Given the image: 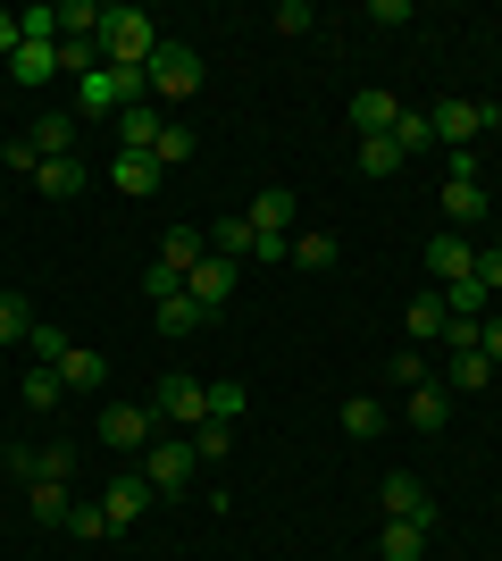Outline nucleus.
I'll return each instance as SVG.
<instances>
[{
  "mask_svg": "<svg viewBox=\"0 0 502 561\" xmlns=\"http://www.w3.org/2000/svg\"><path fill=\"white\" fill-rule=\"evenodd\" d=\"M444 218H453V234L486 227V218H494V202H486V185H469V176H444Z\"/></svg>",
  "mask_w": 502,
  "mask_h": 561,
  "instance_id": "12",
  "label": "nucleus"
},
{
  "mask_svg": "<svg viewBox=\"0 0 502 561\" xmlns=\"http://www.w3.org/2000/svg\"><path fill=\"white\" fill-rule=\"evenodd\" d=\"M252 227H260V234H293V193L285 185L252 193Z\"/></svg>",
  "mask_w": 502,
  "mask_h": 561,
  "instance_id": "22",
  "label": "nucleus"
},
{
  "mask_svg": "<svg viewBox=\"0 0 502 561\" xmlns=\"http://www.w3.org/2000/svg\"><path fill=\"white\" fill-rule=\"evenodd\" d=\"M0 478H17V486H34V445H9V461H0Z\"/></svg>",
  "mask_w": 502,
  "mask_h": 561,
  "instance_id": "45",
  "label": "nucleus"
},
{
  "mask_svg": "<svg viewBox=\"0 0 502 561\" xmlns=\"http://www.w3.org/2000/svg\"><path fill=\"white\" fill-rule=\"evenodd\" d=\"M385 377H394V386H402V394H410V386H428V360H419V344H410L402 360H385Z\"/></svg>",
  "mask_w": 502,
  "mask_h": 561,
  "instance_id": "41",
  "label": "nucleus"
},
{
  "mask_svg": "<svg viewBox=\"0 0 502 561\" xmlns=\"http://www.w3.org/2000/svg\"><path fill=\"white\" fill-rule=\"evenodd\" d=\"M75 478V453L68 445H34V486H68Z\"/></svg>",
  "mask_w": 502,
  "mask_h": 561,
  "instance_id": "33",
  "label": "nucleus"
},
{
  "mask_svg": "<svg viewBox=\"0 0 502 561\" xmlns=\"http://www.w3.org/2000/svg\"><path fill=\"white\" fill-rule=\"evenodd\" d=\"M17 43H25V18H17V9H0V59H17Z\"/></svg>",
  "mask_w": 502,
  "mask_h": 561,
  "instance_id": "46",
  "label": "nucleus"
},
{
  "mask_svg": "<svg viewBox=\"0 0 502 561\" xmlns=\"http://www.w3.org/2000/svg\"><path fill=\"white\" fill-rule=\"evenodd\" d=\"M268 25H277V34H311L318 9H311V0H277V9H268Z\"/></svg>",
  "mask_w": 502,
  "mask_h": 561,
  "instance_id": "38",
  "label": "nucleus"
},
{
  "mask_svg": "<svg viewBox=\"0 0 502 561\" xmlns=\"http://www.w3.org/2000/svg\"><path fill=\"white\" fill-rule=\"evenodd\" d=\"M494 243H502V227H494Z\"/></svg>",
  "mask_w": 502,
  "mask_h": 561,
  "instance_id": "50",
  "label": "nucleus"
},
{
  "mask_svg": "<svg viewBox=\"0 0 502 561\" xmlns=\"http://www.w3.org/2000/svg\"><path fill=\"white\" fill-rule=\"evenodd\" d=\"M352 168H360V176H394V168H402V151H394V135H369V142H360V151H352Z\"/></svg>",
  "mask_w": 502,
  "mask_h": 561,
  "instance_id": "30",
  "label": "nucleus"
},
{
  "mask_svg": "<svg viewBox=\"0 0 502 561\" xmlns=\"http://www.w3.org/2000/svg\"><path fill=\"white\" fill-rule=\"evenodd\" d=\"M101 445H109V453H151V445H160L151 402H109V411H101Z\"/></svg>",
  "mask_w": 502,
  "mask_h": 561,
  "instance_id": "6",
  "label": "nucleus"
},
{
  "mask_svg": "<svg viewBox=\"0 0 502 561\" xmlns=\"http://www.w3.org/2000/svg\"><path fill=\"white\" fill-rule=\"evenodd\" d=\"M394 151H402V160L435 151V126H428V110H402V117H394Z\"/></svg>",
  "mask_w": 502,
  "mask_h": 561,
  "instance_id": "25",
  "label": "nucleus"
},
{
  "mask_svg": "<svg viewBox=\"0 0 502 561\" xmlns=\"http://www.w3.org/2000/svg\"><path fill=\"white\" fill-rule=\"evenodd\" d=\"M210 260V227H167L160 234V268H176V277H192Z\"/></svg>",
  "mask_w": 502,
  "mask_h": 561,
  "instance_id": "13",
  "label": "nucleus"
},
{
  "mask_svg": "<svg viewBox=\"0 0 502 561\" xmlns=\"http://www.w3.org/2000/svg\"><path fill=\"white\" fill-rule=\"evenodd\" d=\"M444 344H453V352H486V319H453V328H444Z\"/></svg>",
  "mask_w": 502,
  "mask_h": 561,
  "instance_id": "44",
  "label": "nucleus"
},
{
  "mask_svg": "<svg viewBox=\"0 0 502 561\" xmlns=\"http://www.w3.org/2000/svg\"><path fill=\"white\" fill-rule=\"evenodd\" d=\"M486 360H502V310H486Z\"/></svg>",
  "mask_w": 502,
  "mask_h": 561,
  "instance_id": "49",
  "label": "nucleus"
},
{
  "mask_svg": "<svg viewBox=\"0 0 502 561\" xmlns=\"http://www.w3.org/2000/svg\"><path fill=\"white\" fill-rule=\"evenodd\" d=\"M75 135H84V117H75V110H43L25 142H34L43 160H75Z\"/></svg>",
  "mask_w": 502,
  "mask_h": 561,
  "instance_id": "11",
  "label": "nucleus"
},
{
  "mask_svg": "<svg viewBox=\"0 0 502 561\" xmlns=\"http://www.w3.org/2000/svg\"><path fill=\"white\" fill-rule=\"evenodd\" d=\"M377 427H385V402L377 394H352V402H343V436H352V445H369Z\"/></svg>",
  "mask_w": 502,
  "mask_h": 561,
  "instance_id": "26",
  "label": "nucleus"
},
{
  "mask_svg": "<svg viewBox=\"0 0 502 561\" xmlns=\"http://www.w3.org/2000/svg\"><path fill=\"white\" fill-rule=\"evenodd\" d=\"M201 319H210V310L192 302V294H167V302H160V335H192Z\"/></svg>",
  "mask_w": 502,
  "mask_h": 561,
  "instance_id": "34",
  "label": "nucleus"
},
{
  "mask_svg": "<svg viewBox=\"0 0 502 561\" xmlns=\"http://www.w3.org/2000/svg\"><path fill=\"white\" fill-rule=\"evenodd\" d=\"M377 553H385V561H419V553H428V528H419V519H385Z\"/></svg>",
  "mask_w": 502,
  "mask_h": 561,
  "instance_id": "23",
  "label": "nucleus"
},
{
  "mask_svg": "<svg viewBox=\"0 0 502 561\" xmlns=\"http://www.w3.org/2000/svg\"><path fill=\"white\" fill-rule=\"evenodd\" d=\"M160 168H176V160H192V126L185 117H167V135H160V151H151Z\"/></svg>",
  "mask_w": 502,
  "mask_h": 561,
  "instance_id": "39",
  "label": "nucleus"
},
{
  "mask_svg": "<svg viewBox=\"0 0 502 561\" xmlns=\"http://www.w3.org/2000/svg\"><path fill=\"white\" fill-rule=\"evenodd\" d=\"M25 503H34V519H43V528H68V512H75L68 486H25Z\"/></svg>",
  "mask_w": 502,
  "mask_h": 561,
  "instance_id": "32",
  "label": "nucleus"
},
{
  "mask_svg": "<svg viewBox=\"0 0 502 561\" xmlns=\"http://www.w3.org/2000/svg\"><path fill=\"white\" fill-rule=\"evenodd\" d=\"M453 420V394L444 386H410V427H444Z\"/></svg>",
  "mask_w": 502,
  "mask_h": 561,
  "instance_id": "29",
  "label": "nucleus"
},
{
  "mask_svg": "<svg viewBox=\"0 0 502 561\" xmlns=\"http://www.w3.org/2000/svg\"><path fill=\"white\" fill-rule=\"evenodd\" d=\"M68 537H84V545H93V537H109V519H101V503H75V512H68Z\"/></svg>",
  "mask_w": 502,
  "mask_h": 561,
  "instance_id": "42",
  "label": "nucleus"
},
{
  "mask_svg": "<svg viewBox=\"0 0 502 561\" xmlns=\"http://www.w3.org/2000/svg\"><path fill=\"white\" fill-rule=\"evenodd\" d=\"M293 268H335V260H343V243H335V234L327 227H311V234H293Z\"/></svg>",
  "mask_w": 502,
  "mask_h": 561,
  "instance_id": "24",
  "label": "nucleus"
},
{
  "mask_svg": "<svg viewBox=\"0 0 502 561\" xmlns=\"http://www.w3.org/2000/svg\"><path fill=\"white\" fill-rule=\"evenodd\" d=\"M34 335V310H25V294H0V344H25Z\"/></svg>",
  "mask_w": 502,
  "mask_h": 561,
  "instance_id": "36",
  "label": "nucleus"
},
{
  "mask_svg": "<svg viewBox=\"0 0 502 561\" xmlns=\"http://www.w3.org/2000/svg\"><path fill=\"white\" fill-rule=\"evenodd\" d=\"M151 503H160V494H151V478H143V469H118V478H109V494H101V519H109V528L126 537V528H135V519L151 512Z\"/></svg>",
  "mask_w": 502,
  "mask_h": 561,
  "instance_id": "7",
  "label": "nucleus"
},
{
  "mask_svg": "<svg viewBox=\"0 0 502 561\" xmlns=\"http://www.w3.org/2000/svg\"><path fill=\"white\" fill-rule=\"evenodd\" d=\"M143 294H151V310H160L167 294H185V277H176V268H160V260H151V268H143Z\"/></svg>",
  "mask_w": 502,
  "mask_h": 561,
  "instance_id": "43",
  "label": "nucleus"
},
{
  "mask_svg": "<svg viewBox=\"0 0 502 561\" xmlns=\"http://www.w3.org/2000/svg\"><path fill=\"white\" fill-rule=\"evenodd\" d=\"M160 135H167V110L160 101H135V110H118V151H160Z\"/></svg>",
  "mask_w": 502,
  "mask_h": 561,
  "instance_id": "10",
  "label": "nucleus"
},
{
  "mask_svg": "<svg viewBox=\"0 0 502 561\" xmlns=\"http://www.w3.org/2000/svg\"><path fill=\"white\" fill-rule=\"evenodd\" d=\"M394 117H402V93H352V135H394Z\"/></svg>",
  "mask_w": 502,
  "mask_h": 561,
  "instance_id": "17",
  "label": "nucleus"
},
{
  "mask_svg": "<svg viewBox=\"0 0 502 561\" xmlns=\"http://www.w3.org/2000/svg\"><path fill=\"white\" fill-rule=\"evenodd\" d=\"M68 402V377L59 369H25V411H59Z\"/></svg>",
  "mask_w": 502,
  "mask_h": 561,
  "instance_id": "28",
  "label": "nucleus"
},
{
  "mask_svg": "<svg viewBox=\"0 0 502 561\" xmlns=\"http://www.w3.org/2000/svg\"><path fill=\"white\" fill-rule=\"evenodd\" d=\"M143 478H151V494H185L192 478H201V453H192V436H160V445L143 453Z\"/></svg>",
  "mask_w": 502,
  "mask_h": 561,
  "instance_id": "5",
  "label": "nucleus"
},
{
  "mask_svg": "<svg viewBox=\"0 0 502 561\" xmlns=\"http://www.w3.org/2000/svg\"><path fill=\"white\" fill-rule=\"evenodd\" d=\"M486 377H494V360H486V352H453V394H478Z\"/></svg>",
  "mask_w": 502,
  "mask_h": 561,
  "instance_id": "37",
  "label": "nucleus"
},
{
  "mask_svg": "<svg viewBox=\"0 0 502 561\" xmlns=\"http://www.w3.org/2000/svg\"><path fill=\"white\" fill-rule=\"evenodd\" d=\"M385 519H419V528H435V494L419 486V478H410V469H394V478H385Z\"/></svg>",
  "mask_w": 502,
  "mask_h": 561,
  "instance_id": "9",
  "label": "nucleus"
},
{
  "mask_svg": "<svg viewBox=\"0 0 502 561\" xmlns=\"http://www.w3.org/2000/svg\"><path fill=\"white\" fill-rule=\"evenodd\" d=\"M84 185H93V160H43L34 168V193H43V202H75Z\"/></svg>",
  "mask_w": 502,
  "mask_h": 561,
  "instance_id": "15",
  "label": "nucleus"
},
{
  "mask_svg": "<svg viewBox=\"0 0 502 561\" xmlns=\"http://www.w3.org/2000/svg\"><path fill=\"white\" fill-rule=\"evenodd\" d=\"M210 420H226V427L243 420V386H235V377H218V386H210Z\"/></svg>",
  "mask_w": 502,
  "mask_h": 561,
  "instance_id": "40",
  "label": "nucleus"
},
{
  "mask_svg": "<svg viewBox=\"0 0 502 561\" xmlns=\"http://www.w3.org/2000/svg\"><path fill=\"white\" fill-rule=\"evenodd\" d=\"M402 328H410V344H435V335L453 328V310H444V294H419V302L402 310Z\"/></svg>",
  "mask_w": 502,
  "mask_h": 561,
  "instance_id": "18",
  "label": "nucleus"
},
{
  "mask_svg": "<svg viewBox=\"0 0 502 561\" xmlns=\"http://www.w3.org/2000/svg\"><path fill=\"white\" fill-rule=\"evenodd\" d=\"M160 176H167V168L143 160V151H118V160H109V185H118L126 202H151V193H160Z\"/></svg>",
  "mask_w": 502,
  "mask_h": 561,
  "instance_id": "14",
  "label": "nucleus"
},
{
  "mask_svg": "<svg viewBox=\"0 0 502 561\" xmlns=\"http://www.w3.org/2000/svg\"><path fill=\"white\" fill-rule=\"evenodd\" d=\"M235 277H243V268H235V260H201V268H192V277H185V294H192V302H201V310H218V302H226V294H235Z\"/></svg>",
  "mask_w": 502,
  "mask_h": 561,
  "instance_id": "16",
  "label": "nucleus"
},
{
  "mask_svg": "<svg viewBox=\"0 0 502 561\" xmlns=\"http://www.w3.org/2000/svg\"><path fill=\"white\" fill-rule=\"evenodd\" d=\"M0 160L17 168V176H34V168H43V151H34V142H25V135H17V142H9V151H0Z\"/></svg>",
  "mask_w": 502,
  "mask_h": 561,
  "instance_id": "47",
  "label": "nucleus"
},
{
  "mask_svg": "<svg viewBox=\"0 0 502 561\" xmlns=\"http://www.w3.org/2000/svg\"><path fill=\"white\" fill-rule=\"evenodd\" d=\"M252 243H260V234H252V218H210V252H218V260H235V268H243V260H252Z\"/></svg>",
  "mask_w": 502,
  "mask_h": 561,
  "instance_id": "20",
  "label": "nucleus"
},
{
  "mask_svg": "<svg viewBox=\"0 0 502 561\" xmlns=\"http://www.w3.org/2000/svg\"><path fill=\"white\" fill-rule=\"evenodd\" d=\"M59 377H68V386H84V394H93L101 377H109V360H101V352H93V344H75V352H68V360H59Z\"/></svg>",
  "mask_w": 502,
  "mask_h": 561,
  "instance_id": "31",
  "label": "nucleus"
},
{
  "mask_svg": "<svg viewBox=\"0 0 502 561\" xmlns=\"http://www.w3.org/2000/svg\"><path fill=\"white\" fill-rule=\"evenodd\" d=\"M109 68V59H101V34H84V43H59V76H75V84H84V76H101Z\"/></svg>",
  "mask_w": 502,
  "mask_h": 561,
  "instance_id": "27",
  "label": "nucleus"
},
{
  "mask_svg": "<svg viewBox=\"0 0 502 561\" xmlns=\"http://www.w3.org/2000/svg\"><path fill=\"white\" fill-rule=\"evenodd\" d=\"M428 126H435V142H444V151H469V142L494 126V101H478V93H444V101L428 110Z\"/></svg>",
  "mask_w": 502,
  "mask_h": 561,
  "instance_id": "3",
  "label": "nucleus"
},
{
  "mask_svg": "<svg viewBox=\"0 0 502 561\" xmlns=\"http://www.w3.org/2000/svg\"><path fill=\"white\" fill-rule=\"evenodd\" d=\"M143 76H151V101H160V110H185V101L201 93V50H185V43H160Z\"/></svg>",
  "mask_w": 502,
  "mask_h": 561,
  "instance_id": "2",
  "label": "nucleus"
},
{
  "mask_svg": "<svg viewBox=\"0 0 502 561\" xmlns=\"http://www.w3.org/2000/svg\"><path fill=\"white\" fill-rule=\"evenodd\" d=\"M151 420H160V427H201V420H210V386L185 377V369H167L160 386H151Z\"/></svg>",
  "mask_w": 502,
  "mask_h": 561,
  "instance_id": "4",
  "label": "nucleus"
},
{
  "mask_svg": "<svg viewBox=\"0 0 502 561\" xmlns=\"http://www.w3.org/2000/svg\"><path fill=\"white\" fill-rule=\"evenodd\" d=\"M160 18L151 9H101V59L109 68H151V50H160Z\"/></svg>",
  "mask_w": 502,
  "mask_h": 561,
  "instance_id": "1",
  "label": "nucleus"
},
{
  "mask_svg": "<svg viewBox=\"0 0 502 561\" xmlns=\"http://www.w3.org/2000/svg\"><path fill=\"white\" fill-rule=\"evenodd\" d=\"M428 277H435V285H460V277H478V243L444 227V234L428 243Z\"/></svg>",
  "mask_w": 502,
  "mask_h": 561,
  "instance_id": "8",
  "label": "nucleus"
},
{
  "mask_svg": "<svg viewBox=\"0 0 502 561\" xmlns=\"http://www.w3.org/2000/svg\"><path fill=\"white\" fill-rule=\"evenodd\" d=\"M192 453H201V469L226 461V453H235V427H226V420H201V427H192Z\"/></svg>",
  "mask_w": 502,
  "mask_h": 561,
  "instance_id": "35",
  "label": "nucleus"
},
{
  "mask_svg": "<svg viewBox=\"0 0 502 561\" xmlns=\"http://www.w3.org/2000/svg\"><path fill=\"white\" fill-rule=\"evenodd\" d=\"M9 76H17V84H50V76H59V43H17Z\"/></svg>",
  "mask_w": 502,
  "mask_h": 561,
  "instance_id": "21",
  "label": "nucleus"
},
{
  "mask_svg": "<svg viewBox=\"0 0 502 561\" xmlns=\"http://www.w3.org/2000/svg\"><path fill=\"white\" fill-rule=\"evenodd\" d=\"M25 352H34V369H59V360H68V352H75V335L59 328V319H34V335H25Z\"/></svg>",
  "mask_w": 502,
  "mask_h": 561,
  "instance_id": "19",
  "label": "nucleus"
},
{
  "mask_svg": "<svg viewBox=\"0 0 502 561\" xmlns=\"http://www.w3.org/2000/svg\"><path fill=\"white\" fill-rule=\"evenodd\" d=\"M478 285H486V294H502V243H494V252H478Z\"/></svg>",
  "mask_w": 502,
  "mask_h": 561,
  "instance_id": "48",
  "label": "nucleus"
}]
</instances>
